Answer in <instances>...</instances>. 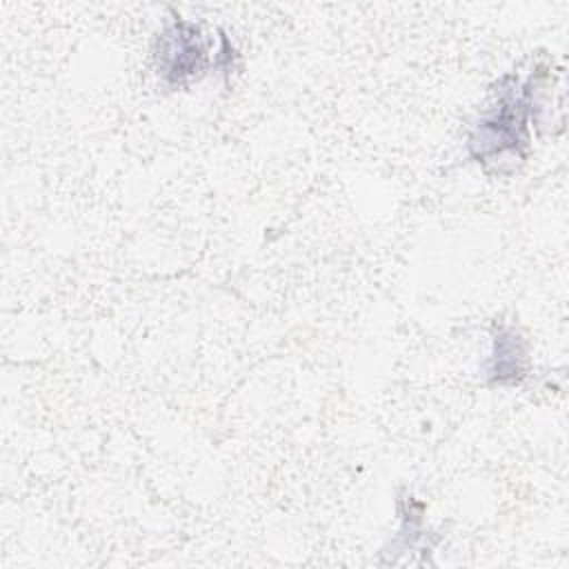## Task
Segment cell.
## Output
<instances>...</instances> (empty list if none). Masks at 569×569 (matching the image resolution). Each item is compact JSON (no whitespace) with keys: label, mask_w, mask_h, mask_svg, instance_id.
Listing matches in <instances>:
<instances>
[{"label":"cell","mask_w":569,"mask_h":569,"mask_svg":"<svg viewBox=\"0 0 569 569\" xmlns=\"http://www.w3.org/2000/svg\"><path fill=\"white\" fill-rule=\"evenodd\" d=\"M158 73L171 84L182 87L204 71L207 51L200 29L187 20L176 18L156 38Z\"/></svg>","instance_id":"obj_1"},{"label":"cell","mask_w":569,"mask_h":569,"mask_svg":"<svg viewBox=\"0 0 569 569\" xmlns=\"http://www.w3.org/2000/svg\"><path fill=\"white\" fill-rule=\"evenodd\" d=\"M522 365H525V351L520 347V338L511 329H502L496 336V351L491 358L489 376L498 385L518 382L520 376L525 373Z\"/></svg>","instance_id":"obj_2"}]
</instances>
